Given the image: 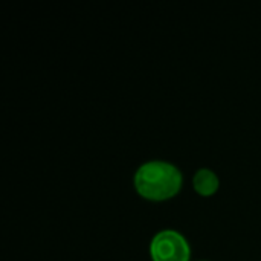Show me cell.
<instances>
[{
    "label": "cell",
    "mask_w": 261,
    "mask_h": 261,
    "mask_svg": "<svg viewBox=\"0 0 261 261\" xmlns=\"http://www.w3.org/2000/svg\"><path fill=\"white\" fill-rule=\"evenodd\" d=\"M194 188L202 196H210L219 188V177L210 168H200L194 174Z\"/></svg>",
    "instance_id": "3957f363"
},
{
    "label": "cell",
    "mask_w": 261,
    "mask_h": 261,
    "mask_svg": "<svg viewBox=\"0 0 261 261\" xmlns=\"http://www.w3.org/2000/svg\"><path fill=\"white\" fill-rule=\"evenodd\" d=\"M150 252L154 261H188L190 246L180 232L164 229L153 237Z\"/></svg>",
    "instance_id": "7a4b0ae2"
},
{
    "label": "cell",
    "mask_w": 261,
    "mask_h": 261,
    "mask_svg": "<svg viewBox=\"0 0 261 261\" xmlns=\"http://www.w3.org/2000/svg\"><path fill=\"white\" fill-rule=\"evenodd\" d=\"M182 184L179 168L165 161H148L135 173V187L147 199L162 200L174 196Z\"/></svg>",
    "instance_id": "6da1fadb"
}]
</instances>
